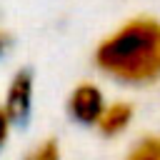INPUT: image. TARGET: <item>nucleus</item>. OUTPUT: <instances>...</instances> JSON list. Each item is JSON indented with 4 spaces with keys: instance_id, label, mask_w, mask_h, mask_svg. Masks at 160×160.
<instances>
[{
    "instance_id": "nucleus-1",
    "label": "nucleus",
    "mask_w": 160,
    "mask_h": 160,
    "mask_svg": "<svg viewBox=\"0 0 160 160\" xmlns=\"http://www.w3.org/2000/svg\"><path fill=\"white\" fill-rule=\"evenodd\" d=\"M95 65L122 85H152L160 80V22L132 18L95 48Z\"/></svg>"
},
{
    "instance_id": "nucleus-2",
    "label": "nucleus",
    "mask_w": 160,
    "mask_h": 160,
    "mask_svg": "<svg viewBox=\"0 0 160 160\" xmlns=\"http://www.w3.org/2000/svg\"><path fill=\"white\" fill-rule=\"evenodd\" d=\"M105 95L95 82H80L72 88L70 98H68V112L75 122L80 125H98L102 110H105Z\"/></svg>"
},
{
    "instance_id": "nucleus-3",
    "label": "nucleus",
    "mask_w": 160,
    "mask_h": 160,
    "mask_svg": "<svg viewBox=\"0 0 160 160\" xmlns=\"http://www.w3.org/2000/svg\"><path fill=\"white\" fill-rule=\"evenodd\" d=\"M32 92H35V82H32V72L30 70H18L5 90V100H2V110L10 118V122H22L30 110H32Z\"/></svg>"
},
{
    "instance_id": "nucleus-4",
    "label": "nucleus",
    "mask_w": 160,
    "mask_h": 160,
    "mask_svg": "<svg viewBox=\"0 0 160 160\" xmlns=\"http://www.w3.org/2000/svg\"><path fill=\"white\" fill-rule=\"evenodd\" d=\"M132 118H135V108L125 100H115V102H108L100 120H98V132L102 138H120L128 132V128L132 125Z\"/></svg>"
},
{
    "instance_id": "nucleus-5",
    "label": "nucleus",
    "mask_w": 160,
    "mask_h": 160,
    "mask_svg": "<svg viewBox=\"0 0 160 160\" xmlns=\"http://www.w3.org/2000/svg\"><path fill=\"white\" fill-rule=\"evenodd\" d=\"M125 160H160V135H142L128 150Z\"/></svg>"
},
{
    "instance_id": "nucleus-6",
    "label": "nucleus",
    "mask_w": 160,
    "mask_h": 160,
    "mask_svg": "<svg viewBox=\"0 0 160 160\" xmlns=\"http://www.w3.org/2000/svg\"><path fill=\"white\" fill-rule=\"evenodd\" d=\"M22 160H62V150L55 138H45L40 142H35L32 148H28Z\"/></svg>"
},
{
    "instance_id": "nucleus-7",
    "label": "nucleus",
    "mask_w": 160,
    "mask_h": 160,
    "mask_svg": "<svg viewBox=\"0 0 160 160\" xmlns=\"http://www.w3.org/2000/svg\"><path fill=\"white\" fill-rule=\"evenodd\" d=\"M10 130H12V122H10V118L5 115V110L0 108V148L8 142V138H10Z\"/></svg>"
},
{
    "instance_id": "nucleus-8",
    "label": "nucleus",
    "mask_w": 160,
    "mask_h": 160,
    "mask_svg": "<svg viewBox=\"0 0 160 160\" xmlns=\"http://www.w3.org/2000/svg\"><path fill=\"white\" fill-rule=\"evenodd\" d=\"M8 48H10V35L0 30V58L5 55V50H8Z\"/></svg>"
}]
</instances>
